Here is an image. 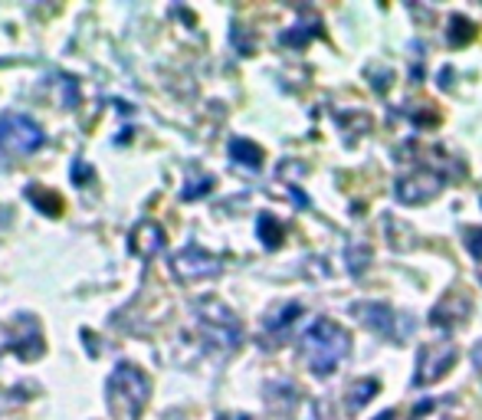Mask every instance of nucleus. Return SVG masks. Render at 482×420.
<instances>
[{
  "label": "nucleus",
  "instance_id": "1",
  "mask_svg": "<svg viewBox=\"0 0 482 420\" xmlns=\"http://www.w3.org/2000/svg\"><path fill=\"white\" fill-rule=\"evenodd\" d=\"M351 352V335L345 325H338L335 319H315L305 328L302 342H299V358L309 364V372L319 378H329L341 368V362Z\"/></svg>",
  "mask_w": 482,
  "mask_h": 420
},
{
  "label": "nucleus",
  "instance_id": "2",
  "mask_svg": "<svg viewBox=\"0 0 482 420\" xmlns=\"http://www.w3.org/2000/svg\"><path fill=\"white\" fill-rule=\"evenodd\" d=\"M105 401L115 420H142L152 401V378L132 362L115 364V372L105 381Z\"/></svg>",
  "mask_w": 482,
  "mask_h": 420
},
{
  "label": "nucleus",
  "instance_id": "3",
  "mask_svg": "<svg viewBox=\"0 0 482 420\" xmlns=\"http://www.w3.org/2000/svg\"><path fill=\"white\" fill-rule=\"evenodd\" d=\"M450 174H453V158L446 152H440V158H430V162L416 164L414 171L400 174L398 181H394V197L400 204H407V207L434 201L436 194L446 188Z\"/></svg>",
  "mask_w": 482,
  "mask_h": 420
},
{
  "label": "nucleus",
  "instance_id": "4",
  "mask_svg": "<svg viewBox=\"0 0 482 420\" xmlns=\"http://www.w3.org/2000/svg\"><path fill=\"white\" fill-rule=\"evenodd\" d=\"M194 319H197V328L204 335V342L217 352H233L240 342H243V325H240L237 312L220 302L214 296H204L194 302Z\"/></svg>",
  "mask_w": 482,
  "mask_h": 420
},
{
  "label": "nucleus",
  "instance_id": "5",
  "mask_svg": "<svg viewBox=\"0 0 482 420\" xmlns=\"http://www.w3.org/2000/svg\"><path fill=\"white\" fill-rule=\"evenodd\" d=\"M348 312L368 332H374L378 338H388V342H404L414 332V322L407 315H400L398 309H390L388 302H351Z\"/></svg>",
  "mask_w": 482,
  "mask_h": 420
},
{
  "label": "nucleus",
  "instance_id": "6",
  "mask_svg": "<svg viewBox=\"0 0 482 420\" xmlns=\"http://www.w3.org/2000/svg\"><path fill=\"white\" fill-rule=\"evenodd\" d=\"M47 132L30 115L7 112L0 115V152L7 154H33L43 148Z\"/></svg>",
  "mask_w": 482,
  "mask_h": 420
},
{
  "label": "nucleus",
  "instance_id": "7",
  "mask_svg": "<svg viewBox=\"0 0 482 420\" xmlns=\"http://www.w3.org/2000/svg\"><path fill=\"white\" fill-rule=\"evenodd\" d=\"M220 269H223L220 257L207 253L204 247H184L178 257L171 259V273H174V279L188 283V286H194V283H204V279L220 276Z\"/></svg>",
  "mask_w": 482,
  "mask_h": 420
},
{
  "label": "nucleus",
  "instance_id": "8",
  "mask_svg": "<svg viewBox=\"0 0 482 420\" xmlns=\"http://www.w3.org/2000/svg\"><path fill=\"white\" fill-rule=\"evenodd\" d=\"M460 352H456L453 342H434V345H424L420 354H416V374H414V384L416 388H426V384H436L443 381L450 368L456 364Z\"/></svg>",
  "mask_w": 482,
  "mask_h": 420
},
{
  "label": "nucleus",
  "instance_id": "9",
  "mask_svg": "<svg viewBox=\"0 0 482 420\" xmlns=\"http://www.w3.org/2000/svg\"><path fill=\"white\" fill-rule=\"evenodd\" d=\"M466 315H469V296H466L463 289H453V293H446L434 306L430 325H434V328H443V332H453V328H460V325L466 322Z\"/></svg>",
  "mask_w": 482,
  "mask_h": 420
},
{
  "label": "nucleus",
  "instance_id": "10",
  "mask_svg": "<svg viewBox=\"0 0 482 420\" xmlns=\"http://www.w3.org/2000/svg\"><path fill=\"white\" fill-rule=\"evenodd\" d=\"M168 237H164V227H161L158 220H138L128 233V249H132L138 259H152L158 257L161 249H164Z\"/></svg>",
  "mask_w": 482,
  "mask_h": 420
},
{
  "label": "nucleus",
  "instance_id": "11",
  "mask_svg": "<svg viewBox=\"0 0 482 420\" xmlns=\"http://www.w3.org/2000/svg\"><path fill=\"white\" fill-rule=\"evenodd\" d=\"M381 391V381L378 378H358V381L348 384V391H345V407H348L351 414L361 411L368 401H374Z\"/></svg>",
  "mask_w": 482,
  "mask_h": 420
},
{
  "label": "nucleus",
  "instance_id": "12",
  "mask_svg": "<svg viewBox=\"0 0 482 420\" xmlns=\"http://www.w3.org/2000/svg\"><path fill=\"white\" fill-rule=\"evenodd\" d=\"M230 158L237 164H243V168H263V158H266V152L259 148L256 142H250V138H233L230 142Z\"/></svg>",
  "mask_w": 482,
  "mask_h": 420
},
{
  "label": "nucleus",
  "instance_id": "13",
  "mask_svg": "<svg viewBox=\"0 0 482 420\" xmlns=\"http://www.w3.org/2000/svg\"><path fill=\"white\" fill-rule=\"evenodd\" d=\"M299 315H302L299 302H285L283 309H276L273 315H266V335H285L299 322Z\"/></svg>",
  "mask_w": 482,
  "mask_h": 420
},
{
  "label": "nucleus",
  "instance_id": "14",
  "mask_svg": "<svg viewBox=\"0 0 482 420\" xmlns=\"http://www.w3.org/2000/svg\"><path fill=\"white\" fill-rule=\"evenodd\" d=\"M256 233H259V240H263L266 249H279L283 247L285 227L276 214H259V220H256Z\"/></svg>",
  "mask_w": 482,
  "mask_h": 420
},
{
  "label": "nucleus",
  "instance_id": "15",
  "mask_svg": "<svg viewBox=\"0 0 482 420\" xmlns=\"http://www.w3.org/2000/svg\"><path fill=\"white\" fill-rule=\"evenodd\" d=\"M27 201L37 204V210L49 214V217H59L63 214V197L57 191H47V188H39V184H30L27 188Z\"/></svg>",
  "mask_w": 482,
  "mask_h": 420
},
{
  "label": "nucleus",
  "instance_id": "16",
  "mask_svg": "<svg viewBox=\"0 0 482 420\" xmlns=\"http://www.w3.org/2000/svg\"><path fill=\"white\" fill-rule=\"evenodd\" d=\"M404 115L416 128H434V125H440V109L434 102H407Z\"/></svg>",
  "mask_w": 482,
  "mask_h": 420
},
{
  "label": "nucleus",
  "instance_id": "17",
  "mask_svg": "<svg viewBox=\"0 0 482 420\" xmlns=\"http://www.w3.org/2000/svg\"><path fill=\"white\" fill-rule=\"evenodd\" d=\"M476 23L473 20H466V17H453L450 20V30H446V39H450V47H469L476 39Z\"/></svg>",
  "mask_w": 482,
  "mask_h": 420
},
{
  "label": "nucleus",
  "instance_id": "18",
  "mask_svg": "<svg viewBox=\"0 0 482 420\" xmlns=\"http://www.w3.org/2000/svg\"><path fill=\"white\" fill-rule=\"evenodd\" d=\"M335 118H338L341 128H345V132H351V135H368V132H371V125H374V118H371L368 112H361V109L335 112Z\"/></svg>",
  "mask_w": 482,
  "mask_h": 420
},
{
  "label": "nucleus",
  "instance_id": "19",
  "mask_svg": "<svg viewBox=\"0 0 482 420\" xmlns=\"http://www.w3.org/2000/svg\"><path fill=\"white\" fill-rule=\"evenodd\" d=\"M321 33H325V30H321V23H319V20H312V23H299L295 30H285L279 39H283L285 47H305L309 39L321 37Z\"/></svg>",
  "mask_w": 482,
  "mask_h": 420
},
{
  "label": "nucleus",
  "instance_id": "20",
  "mask_svg": "<svg viewBox=\"0 0 482 420\" xmlns=\"http://www.w3.org/2000/svg\"><path fill=\"white\" fill-rule=\"evenodd\" d=\"M345 259H348V269L358 276V273H364L368 269V259H371V249L364 247V243H351L348 249H345Z\"/></svg>",
  "mask_w": 482,
  "mask_h": 420
},
{
  "label": "nucleus",
  "instance_id": "21",
  "mask_svg": "<svg viewBox=\"0 0 482 420\" xmlns=\"http://www.w3.org/2000/svg\"><path fill=\"white\" fill-rule=\"evenodd\" d=\"M230 39H233V47H237L240 53H243V57H250V53L256 49L253 33H250V30H246L243 23H233V27H230Z\"/></svg>",
  "mask_w": 482,
  "mask_h": 420
},
{
  "label": "nucleus",
  "instance_id": "22",
  "mask_svg": "<svg viewBox=\"0 0 482 420\" xmlns=\"http://www.w3.org/2000/svg\"><path fill=\"white\" fill-rule=\"evenodd\" d=\"M210 191H214V178L204 174V178H194V181L180 191V197H184V201H197V197H204V194H210Z\"/></svg>",
  "mask_w": 482,
  "mask_h": 420
},
{
  "label": "nucleus",
  "instance_id": "23",
  "mask_svg": "<svg viewBox=\"0 0 482 420\" xmlns=\"http://www.w3.org/2000/svg\"><path fill=\"white\" fill-rule=\"evenodd\" d=\"M463 240H466V249L473 253V259H479V263H482V230L479 227H466Z\"/></svg>",
  "mask_w": 482,
  "mask_h": 420
},
{
  "label": "nucleus",
  "instance_id": "24",
  "mask_svg": "<svg viewBox=\"0 0 482 420\" xmlns=\"http://www.w3.org/2000/svg\"><path fill=\"white\" fill-rule=\"evenodd\" d=\"M92 178H95L92 164H85L83 158H76V162H73V184L85 188V184H92Z\"/></svg>",
  "mask_w": 482,
  "mask_h": 420
},
{
  "label": "nucleus",
  "instance_id": "25",
  "mask_svg": "<svg viewBox=\"0 0 482 420\" xmlns=\"http://www.w3.org/2000/svg\"><path fill=\"white\" fill-rule=\"evenodd\" d=\"M390 76H394V73H390V69H381V73H378V83H374V86H378V92H388V86H390Z\"/></svg>",
  "mask_w": 482,
  "mask_h": 420
},
{
  "label": "nucleus",
  "instance_id": "26",
  "mask_svg": "<svg viewBox=\"0 0 482 420\" xmlns=\"http://www.w3.org/2000/svg\"><path fill=\"white\" fill-rule=\"evenodd\" d=\"M426 411H434V401H430V398H426V401H420V404H416V407H414V414H410V420H420Z\"/></svg>",
  "mask_w": 482,
  "mask_h": 420
},
{
  "label": "nucleus",
  "instance_id": "27",
  "mask_svg": "<svg viewBox=\"0 0 482 420\" xmlns=\"http://www.w3.org/2000/svg\"><path fill=\"white\" fill-rule=\"evenodd\" d=\"M450 76H453V69H450V66L440 69V86H443V89H450Z\"/></svg>",
  "mask_w": 482,
  "mask_h": 420
},
{
  "label": "nucleus",
  "instance_id": "28",
  "mask_svg": "<svg viewBox=\"0 0 482 420\" xmlns=\"http://www.w3.org/2000/svg\"><path fill=\"white\" fill-rule=\"evenodd\" d=\"M374 420H400V411H394V407H390V411L378 414V417H374Z\"/></svg>",
  "mask_w": 482,
  "mask_h": 420
},
{
  "label": "nucleus",
  "instance_id": "29",
  "mask_svg": "<svg viewBox=\"0 0 482 420\" xmlns=\"http://www.w3.org/2000/svg\"><path fill=\"white\" fill-rule=\"evenodd\" d=\"M223 420H253V417H246V414H243V417H223Z\"/></svg>",
  "mask_w": 482,
  "mask_h": 420
}]
</instances>
